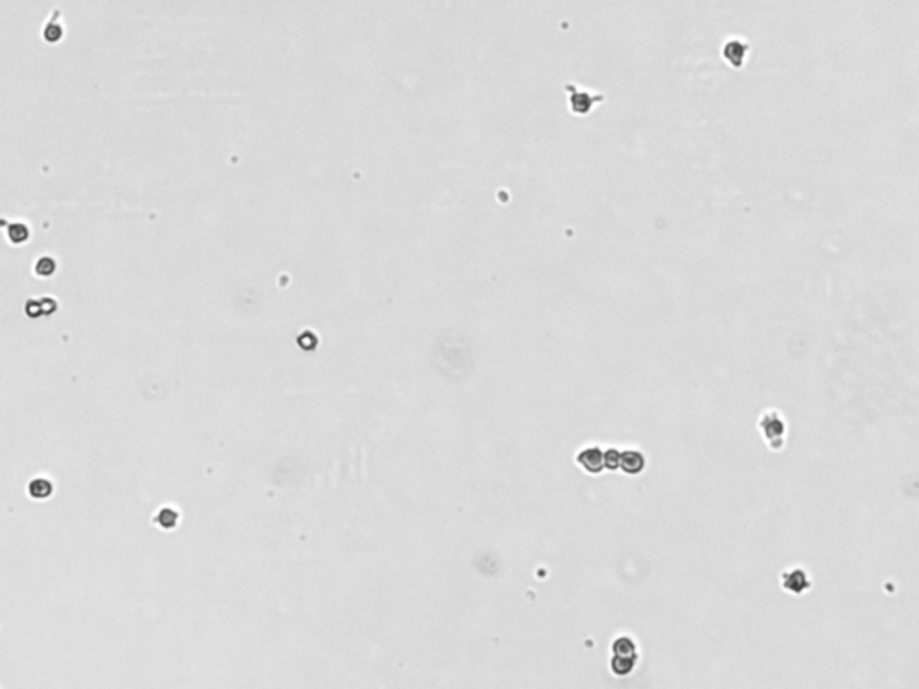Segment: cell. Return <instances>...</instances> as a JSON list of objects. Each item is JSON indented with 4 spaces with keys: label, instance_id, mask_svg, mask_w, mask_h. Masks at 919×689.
Segmentation results:
<instances>
[{
    "label": "cell",
    "instance_id": "cell-1",
    "mask_svg": "<svg viewBox=\"0 0 919 689\" xmlns=\"http://www.w3.org/2000/svg\"><path fill=\"white\" fill-rule=\"evenodd\" d=\"M759 427H761L763 434L767 436V440H770L772 447H781L783 438H785V422H783L781 416L777 415V413L763 415Z\"/></svg>",
    "mask_w": 919,
    "mask_h": 689
},
{
    "label": "cell",
    "instance_id": "cell-2",
    "mask_svg": "<svg viewBox=\"0 0 919 689\" xmlns=\"http://www.w3.org/2000/svg\"><path fill=\"white\" fill-rule=\"evenodd\" d=\"M781 581L783 587L787 590H790V592H794V594H803V592H806V590L811 587V580L810 576H808V573L799 569V567H797V569H792V571L783 573Z\"/></svg>",
    "mask_w": 919,
    "mask_h": 689
}]
</instances>
